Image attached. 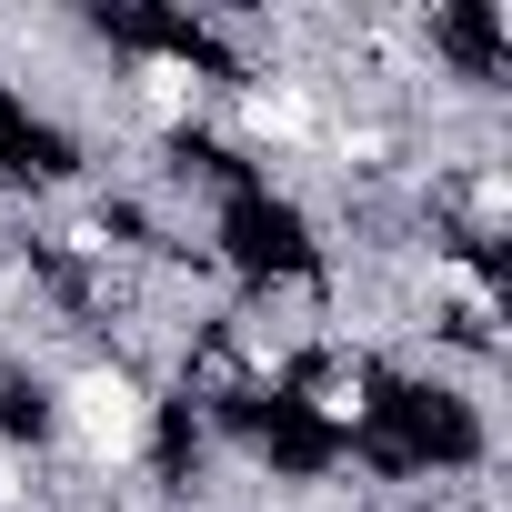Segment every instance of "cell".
I'll return each instance as SVG.
<instances>
[{"label":"cell","instance_id":"1","mask_svg":"<svg viewBox=\"0 0 512 512\" xmlns=\"http://www.w3.org/2000/svg\"><path fill=\"white\" fill-rule=\"evenodd\" d=\"M161 452V392L151 372L111 362V352H81L51 372V462L71 482H141Z\"/></svg>","mask_w":512,"mask_h":512},{"label":"cell","instance_id":"3","mask_svg":"<svg viewBox=\"0 0 512 512\" xmlns=\"http://www.w3.org/2000/svg\"><path fill=\"white\" fill-rule=\"evenodd\" d=\"M302 402H312L322 432H362V422H372V362H322V372L302 382Z\"/></svg>","mask_w":512,"mask_h":512},{"label":"cell","instance_id":"2","mask_svg":"<svg viewBox=\"0 0 512 512\" xmlns=\"http://www.w3.org/2000/svg\"><path fill=\"white\" fill-rule=\"evenodd\" d=\"M111 101H121V121H131L151 151H171V141H191V131L211 121L221 81H211V61H201V51H171V41H151V51H131V61H121Z\"/></svg>","mask_w":512,"mask_h":512}]
</instances>
